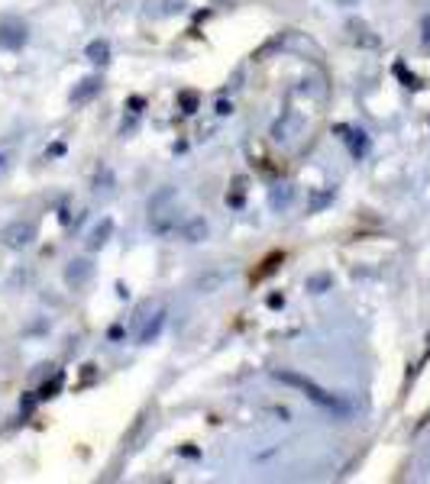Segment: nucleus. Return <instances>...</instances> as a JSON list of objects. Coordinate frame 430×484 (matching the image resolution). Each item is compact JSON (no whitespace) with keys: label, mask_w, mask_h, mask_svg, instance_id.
Instances as JSON below:
<instances>
[{"label":"nucleus","mask_w":430,"mask_h":484,"mask_svg":"<svg viewBox=\"0 0 430 484\" xmlns=\"http://www.w3.org/2000/svg\"><path fill=\"white\" fill-rule=\"evenodd\" d=\"M230 110H233V107L227 104V100H220V104H217V114H220V116H227V114H230Z\"/></svg>","instance_id":"19"},{"label":"nucleus","mask_w":430,"mask_h":484,"mask_svg":"<svg viewBox=\"0 0 430 484\" xmlns=\"http://www.w3.org/2000/svg\"><path fill=\"white\" fill-rule=\"evenodd\" d=\"M162 326H165V310H155V317L153 320H146V326H139V333H136V339L143 342V346H149V342L155 339V336L162 333Z\"/></svg>","instance_id":"7"},{"label":"nucleus","mask_w":430,"mask_h":484,"mask_svg":"<svg viewBox=\"0 0 430 484\" xmlns=\"http://www.w3.org/2000/svg\"><path fill=\"white\" fill-rule=\"evenodd\" d=\"M272 378L282 381V385H288V387H298V391L304 394L307 401H314L317 407H323V410H337V413H346V407L340 404L337 394L323 391L321 385H314V381L304 378V375H298V371H272Z\"/></svg>","instance_id":"1"},{"label":"nucleus","mask_w":430,"mask_h":484,"mask_svg":"<svg viewBox=\"0 0 430 484\" xmlns=\"http://www.w3.org/2000/svg\"><path fill=\"white\" fill-rule=\"evenodd\" d=\"M110 233H114V219H100L97 226L91 229V236H88V249H91V252L104 249V246H107V239H110Z\"/></svg>","instance_id":"8"},{"label":"nucleus","mask_w":430,"mask_h":484,"mask_svg":"<svg viewBox=\"0 0 430 484\" xmlns=\"http://www.w3.org/2000/svg\"><path fill=\"white\" fill-rule=\"evenodd\" d=\"M330 200H333V188H327V190H321V194H314V200H311V213L323 210V207L330 204Z\"/></svg>","instance_id":"14"},{"label":"nucleus","mask_w":430,"mask_h":484,"mask_svg":"<svg viewBox=\"0 0 430 484\" xmlns=\"http://www.w3.org/2000/svg\"><path fill=\"white\" fill-rule=\"evenodd\" d=\"M421 30H424V42L430 46V16H424V26H421Z\"/></svg>","instance_id":"18"},{"label":"nucleus","mask_w":430,"mask_h":484,"mask_svg":"<svg viewBox=\"0 0 430 484\" xmlns=\"http://www.w3.org/2000/svg\"><path fill=\"white\" fill-rule=\"evenodd\" d=\"M85 55H88V61H94V65H110V42L107 39H94V42H88V49H85Z\"/></svg>","instance_id":"9"},{"label":"nucleus","mask_w":430,"mask_h":484,"mask_svg":"<svg viewBox=\"0 0 430 484\" xmlns=\"http://www.w3.org/2000/svg\"><path fill=\"white\" fill-rule=\"evenodd\" d=\"M100 87H104L100 75H88V78H81V81L75 84V91H71V104H88V100H94V97L100 94Z\"/></svg>","instance_id":"6"},{"label":"nucleus","mask_w":430,"mask_h":484,"mask_svg":"<svg viewBox=\"0 0 430 484\" xmlns=\"http://www.w3.org/2000/svg\"><path fill=\"white\" fill-rule=\"evenodd\" d=\"M337 4H340V7H353L356 0H337Z\"/></svg>","instance_id":"21"},{"label":"nucleus","mask_w":430,"mask_h":484,"mask_svg":"<svg viewBox=\"0 0 430 484\" xmlns=\"http://www.w3.org/2000/svg\"><path fill=\"white\" fill-rule=\"evenodd\" d=\"M327 288H330V274H311V278H307V291L323 294Z\"/></svg>","instance_id":"13"},{"label":"nucleus","mask_w":430,"mask_h":484,"mask_svg":"<svg viewBox=\"0 0 430 484\" xmlns=\"http://www.w3.org/2000/svg\"><path fill=\"white\" fill-rule=\"evenodd\" d=\"M292 200H294V188H292V184H275V188L269 190V207H272V210H285Z\"/></svg>","instance_id":"11"},{"label":"nucleus","mask_w":430,"mask_h":484,"mask_svg":"<svg viewBox=\"0 0 430 484\" xmlns=\"http://www.w3.org/2000/svg\"><path fill=\"white\" fill-rule=\"evenodd\" d=\"M149 226L155 233H172L175 226V188H162L149 200Z\"/></svg>","instance_id":"2"},{"label":"nucleus","mask_w":430,"mask_h":484,"mask_svg":"<svg viewBox=\"0 0 430 484\" xmlns=\"http://www.w3.org/2000/svg\"><path fill=\"white\" fill-rule=\"evenodd\" d=\"M26 39H30L26 23H20V20H0V49L20 52L26 46Z\"/></svg>","instance_id":"4"},{"label":"nucleus","mask_w":430,"mask_h":484,"mask_svg":"<svg viewBox=\"0 0 430 484\" xmlns=\"http://www.w3.org/2000/svg\"><path fill=\"white\" fill-rule=\"evenodd\" d=\"M91 278H94L91 258H71L68 268H65V284H68V288H85Z\"/></svg>","instance_id":"5"},{"label":"nucleus","mask_w":430,"mask_h":484,"mask_svg":"<svg viewBox=\"0 0 430 484\" xmlns=\"http://www.w3.org/2000/svg\"><path fill=\"white\" fill-rule=\"evenodd\" d=\"M282 303H285V297H278V294L269 297V307H282Z\"/></svg>","instance_id":"20"},{"label":"nucleus","mask_w":430,"mask_h":484,"mask_svg":"<svg viewBox=\"0 0 430 484\" xmlns=\"http://www.w3.org/2000/svg\"><path fill=\"white\" fill-rule=\"evenodd\" d=\"M181 107H184V114H194V110H198V94H191V91H184L181 97Z\"/></svg>","instance_id":"16"},{"label":"nucleus","mask_w":430,"mask_h":484,"mask_svg":"<svg viewBox=\"0 0 430 484\" xmlns=\"http://www.w3.org/2000/svg\"><path fill=\"white\" fill-rule=\"evenodd\" d=\"M32 239H36V223L32 219H13V223L0 229V242L7 249H26V246H32Z\"/></svg>","instance_id":"3"},{"label":"nucleus","mask_w":430,"mask_h":484,"mask_svg":"<svg viewBox=\"0 0 430 484\" xmlns=\"http://www.w3.org/2000/svg\"><path fill=\"white\" fill-rule=\"evenodd\" d=\"M181 239L184 242H201L208 239V223H204V217H191L188 223L181 226Z\"/></svg>","instance_id":"10"},{"label":"nucleus","mask_w":430,"mask_h":484,"mask_svg":"<svg viewBox=\"0 0 430 484\" xmlns=\"http://www.w3.org/2000/svg\"><path fill=\"white\" fill-rule=\"evenodd\" d=\"M346 133H350V145H353V152L356 155H362V149H366V136H362V133H356V129H346Z\"/></svg>","instance_id":"15"},{"label":"nucleus","mask_w":430,"mask_h":484,"mask_svg":"<svg viewBox=\"0 0 430 484\" xmlns=\"http://www.w3.org/2000/svg\"><path fill=\"white\" fill-rule=\"evenodd\" d=\"M59 385H61V375H55V381H52V385L42 387V391H39V397H52V394L59 391Z\"/></svg>","instance_id":"17"},{"label":"nucleus","mask_w":430,"mask_h":484,"mask_svg":"<svg viewBox=\"0 0 430 484\" xmlns=\"http://www.w3.org/2000/svg\"><path fill=\"white\" fill-rule=\"evenodd\" d=\"M350 32H353V39H356V42H362V46H376V42H378L376 36H366L369 30L362 23H356V20H350Z\"/></svg>","instance_id":"12"}]
</instances>
